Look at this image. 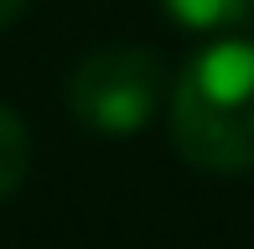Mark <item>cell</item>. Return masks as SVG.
Masks as SVG:
<instances>
[{"instance_id": "obj_5", "label": "cell", "mask_w": 254, "mask_h": 249, "mask_svg": "<svg viewBox=\"0 0 254 249\" xmlns=\"http://www.w3.org/2000/svg\"><path fill=\"white\" fill-rule=\"evenodd\" d=\"M31 0H0V31L10 26V21H21V10H26Z\"/></svg>"}, {"instance_id": "obj_2", "label": "cell", "mask_w": 254, "mask_h": 249, "mask_svg": "<svg viewBox=\"0 0 254 249\" xmlns=\"http://www.w3.org/2000/svg\"><path fill=\"white\" fill-rule=\"evenodd\" d=\"M166 99V67L151 47H94L67 78V109L104 140L140 135Z\"/></svg>"}, {"instance_id": "obj_1", "label": "cell", "mask_w": 254, "mask_h": 249, "mask_svg": "<svg viewBox=\"0 0 254 249\" xmlns=\"http://www.w3.org/2000/svg\"><path fill=\"white\" fill-rule=\"evenodd\" d=\"M166 120L187 166L218 177L254 172V42L223 37L197 47L177 73Z\"/></svg>"}, {"instance_id": "obj_4", "label": "cell", "mask_w": 254, "mask_h": 249, "mask_svg": "<svg viewBox=\"0 0 254 249\" xmlns=\"http://www.w3.org/2000/svg\"><path fill=\"white\" fill-rule=\"evenodd\" d=\"M31 172V135H26V120L16 109L0 104V202L10 197Z\"/></svg>"}, {"instance_id": "obj_3", "label": "cell", "mask_w": 254, "mask_h": 249, "mask_svg": "<svg viewBox=\"0 0 254 249\" xmlns=\"http://www.w3.org/2000/svg\"><path fill=\"white\" fill-rule=\"evenodd\" d=\"M166 21L187 31H239L254 26V0H161Z\"/></svg>"}]
</instances>
